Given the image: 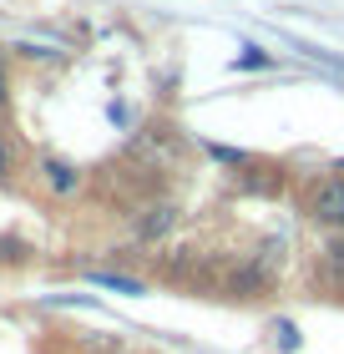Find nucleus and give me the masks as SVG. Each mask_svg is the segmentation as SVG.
I'll list each match as a JSON object with an SVG mask.
<instances>
[{"mask_svg":"<svg viewBox=\"0 0 344 354\" xmlns=\"http://www.w3.org/2000/svg\"><path fill=\"white\" fill-rule=\"evenodd\" d=\"M314 213L324 218V223H344V183H329L319 192V203H314Z\"/></svg>","mask_w":344,"mask_h":354,"instance_id":"1","label":"nucleus"},{"mask_svg":"<svg viewBox=\"0 0 344 354\" xmlns=\"http://www.w3.org/2000/svg\"><path fill=\"white\" fill-rule=\"evenodd\" d=\"M91 283H96V288H111V294H142V283H132V279H111V273H91Z\"/></svg>","mask_w":344,"mask_h":354,"instance_id":"2","label":"nucleus"},{"mask_svg":"<svg viewBox=\"0 0 344 354\" xmlns=\"http://www.w3.org/2000/svg\"><path fill=\"white\" fill-rule=\"evenodd\" d=\"M238 66L243 71H253V66H269V56L258 51V46H243V56H238Z\"/></svg>","mask_w":344,"mask_h":354,"instance_id":"3","label":"nucleus"},{"mask_svg":"<svg viewBox=\"0 0 344 354\" xmlns=\"http://www.w3.org/2000/svg\"><path fill=\"white\" fill-rule=\"evenodd\" d=\"M46 172H51V183H56V187H71V167H56V162H51Z\"/></svg>","mask_w":344,"mask_h":354,"instance_id":"4","label":"nucleus"},{"mask_svg":"<svg viewBox=\"0 0 344 354\" xmlns=\"http://www.w3.org/2000/svg\"><path fill=\"white\" fill-rule=\"evenodd\" d=\"M0 96H6V71H0Z\"/></svg>","mask_w":344,"mask_h":354,"instance_id":"5","label":"nucleus"},{"mask_svg":"<svg viewBox=\"0 0 344 354\" xmlns=\"http://www.w3.org/2000/svg\"><path fill=\"white\" fill-rule=\"evenodd\" d=\"M0 167H6V152H0Z\"/></svg>","mask_w":344,"mask_h":354,"instance_id":"6","label":"nucleus"}]
</instances>
